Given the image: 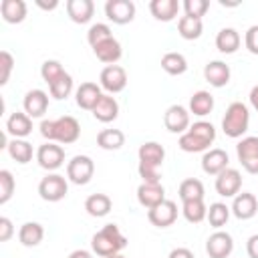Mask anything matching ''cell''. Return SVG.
Segmentation results:
<instances>
[{"mask_svg": "<svg viewBox=\"0 0 258 258\" xmlns=\"http://www.w3.org/2000/svg\"><path fill=\"white\" fill-rule=\"evenodd\" d=\"M99 85L107 91V95L121 93L127 87V71L121 64H107L99 75Z\"/></svg>", "mask_w": 258, "mask_h": 258, "instance_id": "cell-8", "label": "cell"}, {"mask_svg": "<svg viewBox=\"0 0 258 258\" xmlns=\"http://www.w3.org/2000/svg\"><path fill=\"white\" fill-rule=\"evenodd\" d=\"M185 16H191V18H202L208 8H210V2L208 0H183L181 4Z\"/></svg>", "mask_w": 258, "mask_h": 258, "instance_id": "cell-43", "label": "cell"}, {"mask_svg": "<svg viewBox=\"0 0 258 258\" xmlns=\"http://www.w3.org/2000/svg\"><path fill=\"white\" fill-rule=\"evenodd\" d=\"M125 246H127V238L121 234L117 224H105L91 238V248L99 258H109V256L121 254V250Z\"/></svg>", "mask_w": 258, "mask_h": 258, "instance_id": "cell-2", "label": "cell"}, {"mask_svg": "<svg viewBox=\"0 0 258 258\" xmlns=\"http://www.w3.org/2000/svg\"><path fill=\"white\" fill-rule=\"evenodd\" d=\"M230 77H232V71L224 60H210L204 67V79L216 89L226 87L230 83Z\"/></svg>", "mask_w": 258, "mask_h": 258, "instance_id": "cell-17", "label": "cell"}, {"mask_svg": "<svg viewBox=\"0 0 258 258\" xmlns=\"http://www.w3.org/2000/svg\"><path fill=\"white\" fill-rule=\"evenodd\" d=\"M12 139H24L26 135L32 133V119L22 113V111H14L8 119H6V129H4Z\"/></svg>", "mask_w": 258, "mask_h": 258, "instance_id": "cell-21", "label": "cell"}, {"mask_svg": "<svg viewBox=\"0 0 258 258\" xmlns=\"http://www.w3.org/2000/svg\"><path fill=\"white\" fill-rule=\"evenodd\" d=\"M26 2L24 0H2L0 2V14L4 18V22L8 24H18L26 18Z\"/></svg>", "mask_w": 258, "mask_h": 258, "instance_id": "cell-26", "label": "cell"}, {"mask_svg": "<svg viewBox=\"0 0 258 258\" xmlns=\"http://www.w3.org/2000/svg\"><path fill=\"white\" fill-rule=\"evenodd\" d=\"M42 238H44V228L38 222H24L20 226V230H18V240L26 248L38 246L42 242Z\"/></svg>", "mask_w": 258, "mask_h": 258, "instance_id": "cell-29", "label": "cell"}, {"mask_svg": "<svg viewBox=\"0 0 258 258\" xmlns=\"http://www.w3.org/2000/svg\"><path fill=\"white\" fill-rule=\"evenodd\" d=\"M8 155L16 161V163H28V161H32V155H34V151H32V145L26 141V139H10V143H8Z\"/></svg>", "mask_w": 258, "mask_h": 258, "instance_id": "cell-35", "label": "cell"}, {"mask_svg": "<svg viewBox=\"0 0 258 258\" xmlns=\"http://www.w3.org/2000/svg\"><path fill=\"white\" fill-rule=\"evenodd\" d=\"M81 137V125L75 117L71 115H62L58 119H54L52 123V141L60 143V145H71Z\"/></svg>", "mask_w": 258, "mask_h": 258, "instance_id": "cell-6", "label": "cell"}, {"mask_svg": "<svg viewBox=\"0 0 258 258\" xmlns=\"http://www.w3.org/2000/svg\"><path fill=\"white\" fill-rule=\"evenodd\" d=\"M67 71L62 69V64L58 62V60H54V58H48V60H44L42 62V67H40V77L44 79V83L46 85H50V83H54L58 77H62Z\"/></svg>", "mask_w": 258, "mask_h": 258, "instance_id": "cell-40", "label": "cell"}, {"mask_svg": "<svg viewBox=\"0 0 258 258\" xmlns=\"http://www.w3.org/2000/svg\"><path fill=\"white\" fill-rule=\"evenodd\" d=\"M248 99H250V105L254 107V111L258 113V85H254V87L250 89V95H248Z\"/></svg>", "mask_w": 258, "mask_h": 258, "instance_id": "cell-51", "label": "cell"}, {"mask_svg": "<svg viewBox=\"0 0 258 258\" xmlns=\"http://www.w3.org/2000/svg\"><path fill=\"white\" fill-rule=\"evenodd\" d=\"M242 187V173L234 167H226L220 175H216V191L222 198H236Z\"/></svg>", "mask_w": 258, "mask_h": 258, "instance_id": "cell-12", "label": "cell"}, {"mask_svg": "<svg viewBox=\"0 0 258 258\" xmlns=\"http://www.w3.org/2000/svg\"><path fill=\"white\" fill-rule=\"evenodd\" d=\"M230 210H232V214H234L238 220H252V218L256 216V212H258V200H256L254 194L242 191V194H238V196L234 198Z\"/></svg>", "mask_w": 258, "mask_h": 258, "instance_id": "cell-18", "label": "cell"}, {"mask_svg": "<svg viewBox=\"0 0 258 258\" xmlns=\"http://www.w3.org/2000/svg\"><path fill=\"white\" fill-rule=\"evenodd\" d=\"M22 107H24V113L30 117V119H36V117H42L48 109V95L42 91V89H32L24 95V101H22Z\"/></svg>", "mask_w": 258, "mask_h": 258, "instance_id": "cell-16", "label": "cell"}, {"mask_svg": "<svg viewBox=\"0 0 258 258\" xmlns=\"http://www.w3.org/2000/svg\"><path fill=\"white\" fill-rule=\"evenodd\" d=\"M163 125L169 133H185L189 129V109L183 105H169L163 113Z\"/></svg>", "mask_w": 258, "mask_h": 258, "instance_id": "cell-11", "label": "cell"}, {"mask_svg": "<svg viewBox=\"0 0 258 258\" xmlns=\"http://www.w3.org/2000/svg\"><path fill=\"white\" fill-rule=\"evenodd\" d=\"M52 123H54V119H42L40 121V135L46 139V141H52Z\"/></svg>", "mask_w": 258, "mask_h": 258, "instance_id": "cell-48", "label": "cell"}, {"mask_svg": "<svg viewBox=\"0 0 258 258\" xmlns=\"http://www.w3.org/2000/svg\"><path fill=\"white\" fill-rule=\"evenodd\" d=\"M91 113H93V117H95L97 121H101V123H111V121H115V119L119 117V103H117V99H115L113 95L103 93Z\"/></svg>", "mask_w": 258, "mask_h": 258, "instance_id": "cell-20", "label": "cell"}, {"mask_svg": "<svg viewBox=\"0 0 258 258\" xmlns=\"http://www.w3.org/2000/svg\"><path fill=\"white\" fill-rule=\"evenodd\" d=\"M36 161L42 169L54 171L64 163V149L54 141H46L36 149Z\"/></svg>", "mask_w": 258, "mask_h": 258, "instance_id": "cell-9", "label": "cell"}, {"mask_svg": "<svg viewBox=\"0 0 258 258\" xmlns=\"http://www.w3.org/2000/svg\"><path fill=\"white\" fill-rule=\"evenodd\" d=\"M95 175V161L89 155H75L67 163V179L75 185H85Z\"/></svg>", "mask_w": 258, "mask_h": 258, "instance_id": "cell-4", "label": "cell"}, {"mask_svg": "<svg viewBox=\"0 0 258 258\" xmlns=\"http://www.w3.org/2000/svg\"><path fill=\"white\" fill-rule=\"evenodd\" d=\"M111 36H113V34H111V28H109V24H105V22L93 24V26L89 28V32H87V40H89L91 46H97L99 42H103V40H107V38H111Z\"/></svg>", "mask_w": 258, "mask_h": 258, "instance_id": "cell-41", "label": "cell"}, {"mask_svg": "<svg viewBox=\"0 0 258 258\" xmlns=\"http://www.w3.org/2000/svg\"><path fill=\"white\" fill-rule=\"evenodd\" d=\"M236 155H238L240 165L248 173H252V175L258 173V137L256 135L242 137L236 145Z\"/></svg>", "mask_w": 258, "mask_h": 258, "instance_id": "cell-7", "label": "cell"}, {"mask_svg": "<svg viewBox=\"0 0 258 258\" xmlns=\"http://www.w3.org/2000/svg\"><path fill=\"white\" fill-rule=\"evenodd\" d=\"M73 77L69 75V73H64L62 77H58L54 83H50L48 85V91H50V97L52 99H56V101H62V99H67L71 93H73Z\"/></svg>", "mask_w": 258, "mask_h": 258, "instance_id": "cell-39", "label": "cell"}, {"mask_svg": "<svg viewBox=\"0 0 258 258\" xmlns=\"http://www.w3.org/2000/svg\"><path fill=\"white\" fill-rule=\"evenodd\" d=\"M105 16L113 24H129L135 18V2L133 0H107Z\"/></svg>", "mask_w": 258, "mask_h": 258, "instance_id": "cell-10", "label": "cell"}, {"mask_svg": "<svg viewBox=\"0 0 258 258\" xmlns=\"http://www.w3.org/2000/svg\"><path fill=\"white\" fill-rule=\"evenodd\" d=\"M36 6H40L42 10H54V8L58 6V2H56V0H52V2H42V0H36Z\"/></svg>", "mask_w": 258, "mask_h": 258, "instance_id": "cell-53", "label": "cell"}, {"mask_svg": "<svg viewBox=\"0 0 258 258\" xmlns=\"http://www.w3.org/2000/svg\"><path fill=\"white\" fill-rule=\"evenodd\" d=\"M240 32L236 28H222L218 34H216V48L222 52V54H234L238 48H240Z\"/></svg>", "mask_w": 258, "mask_h": 258, "instance_id": "cell-27", "label": "cell"}, {"mask_svg": "<svg viewBox=\"0 0 258 258\" xmlns=\"http://www.w3.org/2000/svg\"><path fill=\"white\" fill-rule=\"evenodd\" d=\"M69 258H93V254L89 252V250H73L71 254H69Z\"/></svg>", "mask_w": 258, "mask_h": 258, "instance_id": "cell-52", "label": "cell"}, {"mask_svg": "<svg viewBox=\"0 0 258 258\" xmlns=\"http://www.w3.org/2000/svg\"><path fill=\"white\" fill-rule=\"evenodd\" d=\"M109 258H125L123 254H115V256H109Z\"/></svg>", "mask_w": 258, "mask_h": 258, "instance_id": "cell-54", "label": "cell"}, {"mask_svg": "<svg viewBox=\"0 0 258 258\" xmlns=\"http://www.w3.org/2000/svg\"><path fill=\"white\" fill-rule=\"evenodd\" d=\"M147 220L157 228H167L177 220V204L173 200H163L155 208L147 210Z\"/></svg>", "mask_w": 258, "mask_h": 258, "instance_id": "cell-14", "label": "cell"}, {"mask_svg": "<svg viewBox=\"0 0 258 258\" xmlns=\"http://www.w3.org/2000/svg\"><path fill=\"white\" fill-rule=\"evenodd\" d=\"M69 194V181L64 175L46 173L38 183V196L44 202H60Z\"/></svg>", "mask_w": 258, "mask_h": 258, "instance_id": "cell-5", "label": "cell"}, {"mask_svg": "<svg viewBox=\"0 0 258 258\" xmlns=\"http://www.w3.org/2000/svg\"><path fill=\"white\" fill-rule=\"evenodd\" d=\"M93 52H95V56L101 62H105V64H117V60L123 54V48H121V42L115 36H111V38L99 42L97 46H93Z\"/></svg>", "mask_w": 258, "mask_h": 258, "instance_id": "cell-23", "label": "cell"}, {"mask_svg": "<svg viewBox=\"0 0 258 258\" xmlns=\"http://www.w3.org/2000/svg\"><path fill=\"white\" fill-rule=\"evenodd\" d=\"M137 171H139V175L143 177L145 183H161L159 167H153V165H147V163H139Z\"/></svg>", "mask_w": 258, "mask_h": 258, "instance_id": "cell-45", "label": "cell"}, {"mask_svg": "<svg viewBox=\"0 0 258 258\" xmlns=\"http://www.w3.org/2000/svg\"><path fill=\"white\" fill-rule=\"evenodd\" d=\"M161 69L171 75V77H177V75H183L187 71V60L181 52L177 50H171V52H165L161 56Z\"/></svg>", "mask_w": 258, "mask_h": 258, "instance_id": "cell-34", "label": "cell"}, {"mask_svg": "<svg viewBox=\"0 0 258 258\" xmlns=\"http://www.w3.org/2000/svg\"><path fill=\"white\" fill-rule=\"evenodd\" d=\"M14 187H16V181H14L12 173L8 169H0V204L2 206L12 198Z\"/></svg>", "mask_w": 258, "mask_h": 258, "instance_id": "cell-42", "label": "cell"}, {"mask_svg": "<svg viewBox=\"0 0 258 258\" xmlns=\"http://www.w3.org/2000/svg\"><path fill=\"white\" fill-rule=\"evenodd\" d=\"M246 252L250 258H258V234H252L246 240Z\"/></svg>", "mask_w": 258, "mask_h": 258, "instance_id": "cell-49", "label": "cell"}, {"mask_svg": "<svg viewBox=\"0 0 258 258\" xmlns=\"http://www.w3.org/2000/svg\"><path fill=\"white\" fill-rule=\"evenodd\" d=\"M202 30H204V22L202 18H191V16H179L177 20V32L181 38L185 40H196L202 36Z\"/></svg>", "mask_w": 258, "mask_h": 258, "instance_id": "cell-33", "label": "cell"}, {"mask_svg": "<svg viewBox=\"0 0 258 258\" xmlns=\"http://www.w3.org/2000/svg\"><path fill=\"white\" fill-rule=\"evenodd\" d=\"M165 198V187L161 183H141L137 187V202L145 208V210H151L155 208L157 204H161Z\"/></svg>", "mask_w": 258, "mask_h": 258, "instance_id": "cell-19", "label": "cell"}, {"mask_svg": "<svg viewBox=\"0 0 258 258\" xmlns=\"http://www.w3.org/2000/svg\"><path fill=\"white\" fill-rule=\"evenodd\" d=\"M167 258H196V256H194V252H191L189 248L179 246V248H173V250L167 254Z\"/></svg>", "mask_w": 258, "mask_h": 258, "instance_id": "cell-50", "label": "cell"}, {"mask_svg": "<svg viewBox=\"0 0 258 258\" xmlns=\"http://www.w3.org/2000/svg\"><path fill=\"white\" fill-rule=\"evenodd\" d=\"M214 141H216V127L210 121H196L194 125H189L185 133L179 135L177 145L185 153H200V151L206 153Z\"/></svg>", "mask_w": 258, "mask_h": 258, "instance_id": "cell-1", "label": "cell"}, {"mask_svg": "<svg viewBox=\"0 0 258 258\" xmlns=\"http://www.w3.org/2000/svg\"><path fill=\"white\" fill-rule=\"evenodd\" d=\"M181 214L189 224H200L208 216V206L204 200H191V202H181Z\"/></svg>", "mask_w": 258, "mask_h": 258, "instance_id": "cell-37", "label": "cell"}, {"mask_svg": "<svg viewBox=\"0 0 258 258\" xmlns=\"http://www.w3.org/2000/svg\"><path fill=\"white\" fill-rule=\"evenodd\" d=\"M228 153L220 147H214V149H208L202 157V169L204 173L208 175H220L226 167H228Z\"/></svg>", "mask_w": 258, "mask_h": 258, "instance_id": "cell-22", "label": "cell"}, {"mask_svg": "<svg viewBox=\"0 0 258 258\" xmlns=\"http://www.w3.org/2000/svg\"><path fill=\"white\" fill-rule=\"evenodd\" d=\"M113 208V202L107 194H91L87 200H85V210L89 216L93 218H103L111 212Z\"/></svg>", "mask_w": 258, "mask_h": 258, "instance_id": "cell-30", "label": "cell"}, {"mask_svg": "<svg viewBox=\"0 0 258 258\" xmlns=\"http://www.w3.org/2000/svg\"><path fill=\"white\" fill-rule=\"evenodd\" d=\"M232 250H234V240L224 230H216L206 240V252L210 258H228Z\"/></svg>", "mask_w": 258, "mask_h": 258, "instance_id": "cell-13", "label": "cell"}, {"mask_svg": "<svg viewBox=\"0 0 258 258\" xmlns=\"http://www.w3.org/2000/svg\"><path fill=\"white\" fill-rule=\"evenodd\" d=\"M97 145L107 151H117L125 145V133L121 129H103L97 135Z\"/></svg>", "mask_w": 258, "mask_h": 258, "instance_id": "cell-32", "label": "cell"}, {"mask_svg": "<svg viewBox=\"0 0 258 258\" xmlns=\"http://www.w3.org/2000/svg\"><path fill=\"white\" fill-rule=\"evenodd\" d=\"M214 109V97L210 95V91H196L189 97V113H194L196 117H206L210 115Z\"/></svg>", "mask_w": 258, "mask_h": 258, "instance_id": "cell-31", "label": "cell"}, {"mask_svg": "<svg viewBox=\"0 0 258 258\" xmlns=\"http://www.w3.org/2000/svg\"><path fill=\"white\" fill-rule=\"evenodd\" d=\"M14 69V56L8 50H0V85H6Z\"/></svg>", "mask_w": 258, "mask_h": 258, "instance_id": "cell-44", "label": "cell"}, {"mask_svg": "<svg viewBox=\"0 0 258 258\" xmlns=\"http://www.w3.org/2000/svg\"><path fill=\"white\" fill-rule=\"evenodd\" d=\"M12 234H14V226H12L10 218L2 216L0 218V242H8L12 238Z\"/></svg>", "mask_w": 258, "mask_h": 258, "instance_id": "cell-47", "label": "cell"}, {"mask_svg": "<svg viewBox=\"0 0 258 258\" xmlns=\"http://www.w3.org/2000/svg\"><path fill=\"white\" fill-rule=\"evenodd\" d=\"M101 95H103L101 85H97V83H93V81H85V83H81V85L77 87V91H75V101H77V105H79L81 109L93 111V107L97 105V101L101 99Z\"/></svg>", "mask_w": 258, "mask_h": 258, "instance_id": "cell-15", "label": "cell"}, {"mask_svg": "<svg viewBox=\"0 0 258 258\" xmlns=\"http://www.w3.org/2000/svg\"><path fill=\"white\" fill-rule=\"evenodd\" d=\"M149 12L153 14L155 20L169 22L177 16L179 12V2L177 0H151L149 2Z\"/></svg>", "mask_w": 258, "mask_h": 258, "instance_id": "cell-28", "label": "cell"}, {"mask_svg": "<svg viewBox=\"0 0 258 258\" xmlns=\"http://www.w3.org/2000/svg\"><path fill=\"white\" fill-rule=\"evenodd\" d=\"M177 196L181 202H191V200H204V183L198 177H187L179 183Z\"/></svg>", "mask_w": 258, "mask_h": 258, "instance_id": "cell-36", "label": "cell"}, {"mask_svg": "<svg viewBox=\"0 0 258 258\" xmlns=\"http://www.w3.org/2000/svg\"><path fill=\"white\" fill-rule=\"evenodd\" d=\"M230 214H232V210L226 206V204H222V202H214V204H210V208H208V222H210V226L212 228H216V230H220L222 226H226V222L230 220Z\"/></svg>", "mask_w": 258, "mask_h": 258, "instance_id": "cell-38", "label": "cell"}, {"mask_svg": "<svg viewBox=\"0 0 258 258\" xmlns=\"http://www.w3.org/2000/svg\"><path fill=\"white\" fill-rule=\"evenodd\" d=\"M67 14L75 24H87L95 14L93 0H67Z\"/></svg>", "mask_w": 258, "mask_h": 258, "instance_id": "cell-24", "label": "cell"}, {"mask_svg": "<svg viewBox=\"0 0 258 258\" xmlns=\"http://www.w3.org/2000/svg\"><path fill=\"white\" fill-rule=\"evenodd\" d=\"M250 125V111L242 101H234L228 105L226 115L222 119V131L226 137L238 139L248 131Z\"/></svg>", "mask_w": 258, "mask_h": 258, "instance_id": "cell-3", "label": "cell"}, {"mask_svg": "<svg viewBox=\"0 0 258 258\" xmlns=\"http://www.w3.org/2000/svg\"><path fill=\"white\" fill-rule=\"evenodd\" d=\"M244 44L252 54H258V24H252L244 34Z\"/></svg>", "mask_w": 258, "mask_h": 258, "instance_id": "cell-46", "label": "cell"}, {"mask_svg": "<svg viewBox=\"0 0 258 258\" xmlns=\"http://www.w3.org/2000/svg\"><path fill=\"white\" fill-rule=\"evenodd\" d=\"M139 163H147V165H153V167H159L165 159V149L163 145H159L157 141H145L139 145Z\"/></svg>", "mask_w": 258, "mask_h": 258, "instance_id": "cell-25", "label": "cell"}]
</instances>
